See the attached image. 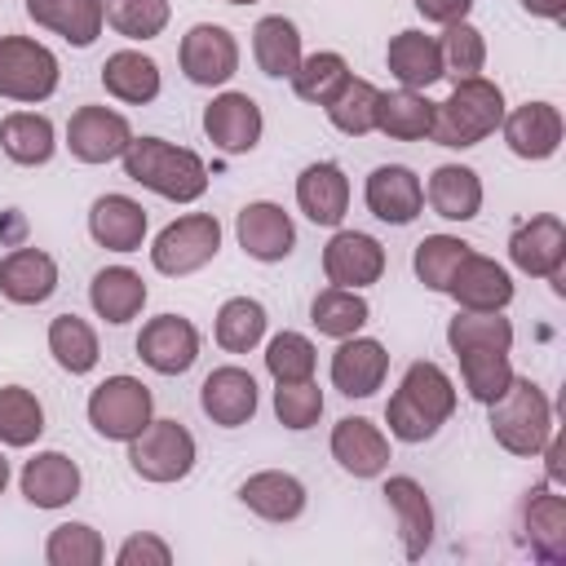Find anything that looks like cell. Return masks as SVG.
Listing matches in <instances>:
<instances>
[{
    "label": "cell",
    "mask_w": 566,
    "mask_h": 566,
    "mask_svg": "<svg viewBox=\"0 0 566 566\" xmlns=\"http://www.w3.org/2000/svg\"><path fill=\"white\" fill-rule=\"evenodd\" d=\"M102 84L111 97H119L128 106H146L159 97V66L137 49H119L102 62Z\"/></svg>",
    "instance_id": "32"
},
{
    "label": "cell",
    "mask_w": 566,
    "mask_h": 566,
    "mask_svg": "<svg viewBox=\"0 0 566 566\" xmlns=\"http://www.w3.org/2000/svg\"><path fill=\"white\" fill-rule=\"evenodd\" d=\"M128 464L146 482H177L195 469V438L181 420H150L128 442Z\"/></svg>",
    "instance_id": "6"
},
{
    "label": "cell",
    "mask_w": 566,
    "mask_h": 566,
    "mask_svg": "<svg viewBox=\"0 0 566 566\" xmlns=\"http://www.w3.org/2000/svg\"><path fill=\"white\" fill-rule=\"evenodd\" d=\"M155 398L137 376H106L88 394V424L111 442H133L150 424Z\"/></svg>",
    "instance_id": "5"
},
{
    "label": "cell",
    "mask_w": 566,
    "mask_h": 566,
    "mask_svg": "<svg viewBox=\"0 0 566 566\" xmlns=\"http://www.w3.org/2000/svg\"><path fill=\"white\" fill-rule=\"evenodd\" d=\"M522 9L535 13V18H548V22H562L566 18V0H522Z\"/></svg>",
    "instance_id": "53"
},
{
    "label": "cell",
    "mask_w": 566,
    "mask_h": 566,
    "mask_svg": "<svg viewBox=\"0 0 566 566\" xmlns=\"http://www.w3.org/2000/svg\"><path fill=\"white\" fill-rule=\"evenodd\" d=\"M49 354L57 358L62 371L84 376V371H93L97 358H102V349H97V332H93L80 314H57V318L49 323Z\"/></svg>",
    "instance_id": "37"
},
{
    "label": "cell",
    "mask_w": 566,
    "mask_h": 566,
    "mask_svg": "<svg viewBox=\"0 0 566 566\" xmlns=\"http://www.w3.org/2000/svg\"><path fill=\"white\" fill-rule=\"evenodd\" d=\"M376 102H380V88L371 84V80H345L340 84V93L323 106L327 111V119L340 128V133H349V137H363V133H371L376 128Z\"/></svg>",
    "instance_id": "43"
},
{
    "label": "cell",
    "mask_w": 566,
    "mask_h": 566,
    "mask_svg": "<svg viewBox=\"0 0 566 566\" xmlns=\"http://www.w3.org/2000/svg\"><path fill=\"white\" fill-rule=\"evenodd\" d=\"M469 252H473V248H469L464 239H455V234H429V239L416 243V256H411L416 279H420L424 287H433V292H447L455 265H460Z\"/></svg>",
    "instance_id": "45"
},
{
    "label": "cell",
    "mask_w": 566,
    "mask_h": 566,
    "mask_svg": "<svg viewBox=\"0 0 566 566\" xmlns=\"http://www.w3.org/2000/svg\"><path fill=\"white\" fill-rule=\"evenodd\" d=\"M57 88V57L27 35H0V97L44 102Z\"/></svg>",
    "instance_id": "7"
},
{
    "label": "cell",
    "mask_w": 566,
    "mask_h": 566,
    "mask_svg": "<svg viewBox=\"0 0 566 566\" xmlns=\"http://www.w3.org/2000/svg\"><path fill=\"white\" fill-rule=\"evenodd\" d=\"M385 500L398 517V535H402V553L416 562L424 557V548L433 544V504L424 495V486L416 478H389L385 482Z\"/></svg>",
    "instance_id": "26"
},
{
    "label": "cell",
    "mask_w": 566,
    "mask_h": 566,
    "mask_svg": "<svg viewBox=\"0 0 566 566\" xmlns=\"http://www.w3.org/2000/svg\"><path fill=\"white\" fill-rule=\"evenodd\" d=\"M44 433V407L31 389L4 385L0 389V442L4 447H31Z\"/></svg>",
    "instance_id": "42"
},
{
    "label": "cell",
    "mask_w": 566,
    "mask_h": 566,
    "mask_svg": "<svg viewBox=\"0 0 566 566\" xmlns=\"http://www.w3.org/2000/svg\"><path fill=\"white\" fill-rule=\"evenodd\" d=\"M261 106L248 93H221L203 106V133L226 155H248L261 142Z\"/></svg>",
    "instance_id": "14"
},
{
    "label": "cell",
    "mask_w": 566,
    "mask_h": 566,
    "mask_svg": "<svg viewBox=\"0 0 566 566\" xmlns=\"http://www.w3.org/2000/svg\"><path fill=\"white\" fill-rule=\"evenodd\" d=\"M460 376H464V389L473 402L491 407L509 385H513V363H509V349H460Z\"/></svg>",
    "instance_id": "40"
},
{
    "label": "cell",
    "mask_w": 566,
    "mask_h": 566,
    "mask_svg": "<svg viewBox=\"0 0 566 566\" xmlns=\"http://www.w3.org/2000/svg\"><path fill=\"white\" fill-rule=\"evenodd\" d=\"M234 234H239V248H243L252 261H283V256L292 252V243H296L292 217H287L279 203H270V199L248 203V208L239 212V221H234Z\"/></svg>",
    "instance_id": "17"
},
{
    "label": "cell",
    "mask_w": 566,
    "mask_h": 566,
    "mask_svg": "<svg viewBox=\"0 0 566 566\" xmlns=\"http://www.w3.org/2000/svg\"><path fill=\"white\" fill-rule=\"evenodd\" d=\"M385 62L402 88H429L442 80V49L424 31H398L385 49Z\"/></svg>",
    "instance_id": "29"
},
{
    "label": "cell",
    "mask_w": 566,
    "mask_h": 566,
    "mask_svg": "<svg viewBox=\"0 0 566 566\" xmlns=\"http://www.w3.org/2000/svg\"><path fill=\"white\" fill-rule=\"evenodd\" d=\"M274 416L287 429H310L323 416V389L314 380H283L274 389Z\"/></svg>",
    "instance_id": "50"
},
{
    "label": "cell",
    "mask_w": 566,
    "mask_h": 566,
    "mask_svg": "<svg viewBox=\"0 0 566 566\" xmlns=\"http://www.w3.org/2000/svg\"><path fill=\"white\" fill-rule=\"evenodd\" d=\"M500 128L517 159H548L562 146V111L553 102H522L500 119Z\"/></svg>",
    "instance_id": "15"
},
{
    "label": "cell",
    "mask_w": 566,
    "mask_h": 566,
    "mask_svg": "<svg viewBox=\"0 0 566 566\" xmlns=\"http://www.w3.org/2000/svg\"><path fill=\"white\" fill-rule=\"evenodd\" d=\"M363 195H367L371 217H380V221H389V226H407V221H416L420 208H424V186H420V177H416L411 168H402V164H380V168H371Z\"/></svg>",
    "instance_id": "16"
},
{
    "label": "cell",
    "mask_w": 566,
    "mask_h": 566,
    "mask_svg": "<svg viewBox=\"0 0 566 566\" xmlns=\"http://www.w3.org/2000/svg\"><path fill=\"white\" fill-rule=\"evenodd\" d=\"M376 128L394 142H420L433 128V102L416 88H398V93H380L376 102Z\"/></svg>",
    "instance_id": "35"
},
{
    "label": "cell",
    "mask_w": 566,
    "mask_h": 566,
    "mask_svg": "<svg viewBox=\"0 0 566 566\" xmlns=\"http://www.w3.org/2000/svg\"><path fill=\"white\" fill-rule=\"evenodd\" d=\"M447 296H455L460 310H504L513 301V279L500 261L469 252L455 265V274L447 283Z\"/></svg>",
    "instance_id": "19"
},
{
    "label": "cell",
    "mask_w": 566,
    "mask_h": 566,
    "mask_svg": "<svg viewBox=\"0 0 566 566\" xmlns=\"http://www.w3.org/2000/svg\"><path fill=\"white\" fill-rule=\"evenodd\" d=\"M102 4H106V22L124 40H155L172 18L168 0H102Z\"/></svg>",
    "instance_id": "46"
},
{
    "label": "cell",
    "mask_w": 566,
    "mask_h": 566,
    "mask_svg": "<svg viewBox=\"0 0 566 566\" xmlns=\"http://www.w3.org/2000/svg\"><path fill=\"white\" fill-rule=\"evenodd\" d=\"M429 208L447 221H473L482 208V181L464 164H442L429 177Z\"/></svg>",
    "instance_id": "33"
},
{
    "label": "cell",
    "mask_w": 566,
    "mask_h": 566,
    "mask_svg": "<svg viewBox=\"0 0 566 566\" xmlns=\"http://www.w3.org/2000/svg\"><path fill=\"white\" fill-rule=\"evenodd\" d=\"M442 49V75H455V80H473L482 66H486V40L478 27L469 22H451L447 35L438 40Z\"/></svg>",
    "instance_id": "48"
},
{
    "label": "cell",
    "mask_w": 566,
    "mask_h": 566,
    "mask_svg": "<svg viewBox=\"0 0 566 566\" xmlns=\"http://www.w3.org/2000/svg\"><path fill=\"white\" fill-rule=\"evenodd\" d=\"M411 4H416V13H420L424 22H442V27L464 22L469 9H473V0H411Z\"/></svg>",
    "instance_id": "52"
},
{
    "label": "cell",
    "mask_w": 566,
    "mask_h": 566,
    "mask_svg": "<svg viewBox=\"0 0 566 566\" xmlns=\"http://www.w3.org/2000/svg\"><path fill=\"white\" fill-rule=\"evenodd\" d=\"M332 455H336V464H340L345 473H354V478H376V473H385V464H389V438H385L371 420L345 416V420L332 429Z\"/></svg>",
    "instance_id": "21"
},
{
    "label": "cell",
    "mask_w": 566,
    "mask_h": 566,
    "mask_svg": "<svg viewBox=\"0 0 566 566\" xmlns=\"http://www.w3.org/2000/svg\"><path fill=\"white\" fill-rule=\"evenodd\" d=\"M133 142V128L119 111L111 106H80L66 124V146L80 164H106V159H119Z\"/></svg>",
    "instance_id": "11"
},
{
    "label": "cell",
    "mask_w": 566,
    "mask_h": 566,
    "mask_svg": "<svg viewBox=\"0 0 566 566\" xmlns=\"http://www.w3.org/2000/svg\"><path fill=\"white\" fill-rule=\"evenodd\" d=\"M88 234L111 252H137L146 239V208L128 195H102L88 208Z\"/></svg>",
    "instance_id": "23"
},
{
    "label": "cell",
    "mask_w": 566,
    "mask_h": 566,
    "mask_svg": "<svg viewBox=\"0 0 566 566\" xmlns=\"http://www.w3.org/2000/svg\"><path fill=\"white\" fill-rule=\"evenodd\" d=\"M265 371L283 385V380H310L314 376V345L301 332H279L265 345Z\"/></svg>",
    "instance_id": "49"
},
{
    "label": "cell",
    "mask_w": 566,
    "mask_h": 566,
    "mask_svg": "<svg viewBox=\"0 0 566 566\" xmlns=\"http://www.w3.org/2000/svg\"><path fill=\"white\" fill-rule=\"evenodd\" d=\"M226 4H256V0H226Z\"/></svg>",
    "instance_id": "57"
},
{
    "label": "cell",
    "mask_w": 566,
    "mask_h": 566,
    "mask_svg": "<svg viewBox=\"0 0 566 566\" xmlns=\"http://www.w3.org/2000/svg\"><path fill=\"white\" fill-rule=\"evenodd\" d=\"M0 146H4V155H9L13 164L35 168V164H49V159H53V146H57V142H53L49 115L13 111V115L0 119Z\"/></svg>",
    "instance_id": "36"
},
{
    "label": "cell",
    "mask_w": 566,
    "mask_h": 566,
    "mask_svg": "<svg viewBox=\"0 0 566 566\" xmlns=\"http://www.w3.org/2000/svg\"><path fill=\"white\" fill-rule=\"evenodd\" d=\"M522 531L539 562H562L566 557V500L553 486H531L522 504Z\"/></svg>",
    "instance_id": "22"
},
{
    "label": "cell",
    "mask_w": 566,
    "mask_h": 566,
    "mask_svg": "<svg viewBox=\"0 0 566 566\" xmlns=\"http://www.w3.org/2000/svg\"><path fill=\"white\" fill-rule=\"evenodd\" d=\"M349 80V62L340 53H310L301 57V66L292 71V88L301 102H314V106H327L340 84Z\"/></svg>",
    "instance_id": "44"
},
{
    "label": "cell",
    "mask_w": 566,
    "mask_h": 566,
    "mask_svg": "<svg viewBox=\"0 0 566 566\" xmlns=\"http://www.w3.org/2000/svg\"><path fill=\"white\" fill-rule=\"evenodd\" d=\"M217 248H221V221L212 212H190L159 230L150 261L159 274H190V270L208 265L217 256Z\"/></svg>",
    "instance_id": "8"
},
{
    "label": "cell",
    "mask_w": 566,
    "mask_h": 566,
    "mask_svg": "<svg viewBox=\"0 0 566 566\" xmlns=\"http://www.w3.org/2000/svg\"><path fill=\"white\" fill-rule=\"evenodd\" d=\"M296 203L314 226H340L345 208H349V177L336 164H310L296 177Z\"/></svg>",
    "instance_id": "28"
},
{
    "label": "cell",
    "mask_w": 566,
    "mask_h": 566,
    "mask_svg": "<svg viewBox=\"0 0 566 566\" xmlns=\"http://www.w3.org/2000/svg\"><path fill=\"white\" fill-rule=\"evenodd\" d=\"M323 274L332 287H367L385 274V248L363 230H336L323 248Z\"/></svg>",
    "instance_id": "13"
},
{
    "label": "cell",
    "mask_w": 566,
    "mask_h": 566,
    "mask_svg": "<svg viewBox=\"0 0 566 566\" xmlns=\"http://www.w3.org/2000/svg\"><path fill=\"white\" fill-rule=\"evenodd\" d=\"M509 256L522 274L562 283V265H566V226H562V217L539 212V217L522 221L509 239Z\"/></svg>",
    "instance_id": "10"
},
{
    "label": "cell",
    "mask_w": 566,
    "mask_h": 566,
    "mask_svg": "<svg viewBox=\"0 0 566 566\" xmlns=\"http://www.w3.org/2000/svg\"><path fill=\"white\" fill-rule=\"evenodd\" d=\"M119 159H124L128 181H137V186L172 199V203H195L208 190L203 159L195 150H186V146L164 142V137H133Z\"/></svg>",
    "instance_id": "2"
},
{
    "label": "cell",
    "mask_w": 566,
    "mask_h": 566,
    "mask_svg": "<svg viewBox=\"0 0 566 566\" xmlns=\"http://www.w3.org/2000/svg\"><path fill=\"white\" fill-rule=\"evenodd\" d=\"M385 371H389V354L371 336H345L340 349L332 354V385L345 398H371L385 385Z\"/></svg>",
    "instance_id": "18"
},
{
    "label": "cell",
    "mask_w": 566,
    "mask_h": 566,
    "mask_svg": "<svg viewBox=\"0 0 566 566\" xmlns=\"http://www.w3.org/2000/svg\"><path fill=\"white\" fill-rule=\"evenodd\" d=\"M137 354H142V363H146L150 371H159V376H181V371H190L195 358H199V332H195V323L181 318V314H159V318H150V323L142 327Z\"/></svg>",
    "instance_id": "12"
},
{
    "label": "cell",
    "mask_w": 566,
    "mask_h": 566,
    "mask_svg": "<svg viewBox=\"0 0 566 566\" xmlns=\"http://www.w3.org/2000/svg\"><path fill=\"white\" fill-rule=\"evenodd\" d=\"M548 433H553L548 394L535 380L513 376V385L491 402V438L513 455H539Z\"/></svg>",
    "instance_id": "4"
},
{
    "label": "cell",
    "mask_w": 566,
    "mask_h": 566,
    "mask_svg": "<svg viewBox=\"0 0 566 566\" xmlns=\"http://www.w3.org/2000/svg\"><path fill=\"white\" fill-rule=\"evenodd\" d=\"M44 557L49 566H97L106 557V544L93 526L84 522H62L49 531V544H44Z\"/></svg>",
    "instance_id": "47"
},
{
    "label": "cell",
    "mask_w": 566,
    "mask_h": 566,
    "mask_svg": "<svg viewBox=\"0 0 566 566\" xmlns=\"http://www.w3.org/2000/svg\"><path fill=\"white\" fill-rule=\"evenodd\" d=\"M544 447H548V482H562V438L548 433Z\"/></svg>",
    "instance_id": "54"
},
{
    "label": "cell",
    "mask_w": 566,
    "mask_h": 566,
    "mask_svg": "<svg viewBox=\"0 0 566 566\" xmlns=\"http://www.w3.org/2000/svg\"><path fill=\"white\" fill-rule=\"evenodd\" d=\"M22 495L35 509H62L80 495V464L62 451H40L22 464Z\"/></svg>",
    "instance_id": "24"
},
{
    "label": "cell",
    "mask_w": 566,
    "mask_h": 566,
    "mask_svg": "<svg viewBox=\"0 0 566 566\" xmlns=\"http://www.w3.org/2000/svg\"><path fill=\"white\" fill-rule=\"evenodd\" d=\"M504 119V93L500 84L473 75V80H455L451 97L447 102H433V128L429 137L438 146H451V150H464V146H478L482 137H491Z\"/></svg>",
    "instance_id": "3"
},
{
    "label": "cell",
    "mask_w": 566,
    "mask_h": 566,
    "mask_svg": "<svg viewBox=\"0 0 566 566\" xmlns=\"http://www.w3.org/2000/svg\"><path fill=\"white\" fill-rule=\"evenodd\" d=\"M265 336V305L252 296H230L217 310V345L226 354H248Z\"/></svg>",
    "instance_id": "41"
},
{
    "label": "cell",
    "mask_w": 566,
    "mask_h": 566,
    "mask_svg": "<svg viewBox=\"0 0 566 566\" xmlns=\"http://www.w3.org/2000/svg\"><path fill=\"white\" fill-rule=\"evenodd\" d=\"M451 354L460 349H513V323L500 310H460L447 323Z\"/></svg>",
    "instance_id": "39"
},
{
    "label": "cell",
    "mask_w": 566,
    "mask_h": 566,
    "mask_svg": "<svg viewBox=\"0 0 566 566\" xmlns=\"http://www.w3.org/2000/svg\"><path fill=\"white\" fill-rule=\"evenodd\" d=\"M22 230H27V221H22V212H9V217L0 221V239H22Z\"/></svg>",
    "instance_id": "55"
},
{
    "label": "cell",
    "mask_w": 566,
    "mask_h": 566,
    "mask_svg": "<svg viewBox=\"0 0 566 566\" xmlns=\"http://www.w3.org/2000/svg\"><path fill=\"white\" fill-rule=\"evenodd\" d=\"M199 407L221 429L248 424L256 416V380H252V371H243V367H217L203 380V389H199Z\"/></svg>",
    "instance_id": "20"
},
{
    "label": "cell",
    "mask_w": 566,
    "mask_h": 566,
    "mask_svg": "<svg viewBox=\"0 0 566 566\" xmlns=\"http://www.w3.org/2000/svg\"><path fill=\"white\" fill-rule=\"evenodd\" d=\"M115 562L119 566H168L172 562V548L159 535H133V539L119 544Z\"/></svg>",
    "instance_id": "51"
},
{
    "label": "cell",
    "mask_w": 566,
    "mask_h": 566,
    "mask_svg": "<svg viewBox=\"0 0 566 566\" xmlns=\"http://www.w3.org/2000/svg\"><path fill=\"white\" fill-rule=\"evenodd\" d=\"M177 57H181L186 80H190V84H203V88L226 84V80L239 71V44H234V35H230L226 27H217V22L190 27V31L181 35Z\"/></svg>",
    "instance_id": "9"
},
{
    "label": "cell",
    "mask_w": 566,
    "mask_h": 566,
    "mask_svg": "<svg viewBox=\"0 0 566 566\" xmlns=\"http://www.w3.org/2000/svg\"><path fill=\"white\" fill-rule=\"evenodd\" d=\"M371 318L367 301L354 292V287H323L314 301H310V323L323 332V336H358V327Z\"/></svg>",
    "instance_id": "38"
},
{
    "label": "cell",
    "mask_w": 566,
    "mask_h": 566,
    "mask_svg": "<svg viewBox=\"0 0 566 566\" xmlns=\"http://www.w3.org/2000/svg\"><path fill=\"white\" fill-rule=\"evenodd\" d=\"M239 500L265 522H292L305 513V486L283 469H261L239 486Z\"/></svg>",
    "instance_id": "30"
},
{
    "label": "cell",
    "mask_w": 566,
    "mask_h": 566,
    "mask_svg": "<svg viewBox=\"0 0 566 566\" xmlns=\"http://www.w3.org/2000/svg\"><path fill=\"white\" fill-rule=\"evenodd\" d=\"M27 18L57 31L75 49H88L102 35L106 4L102 0H27Z\"/></svg>",
    "instance_id": "27"
},
{
    "label": "cell",
    "mask_w": 566,
    "mask_h": 566,
    "mask_svg": "<svg viewBox=\"0 0 566 566\" xmlns=\"http://www.w3.org/2000/svg\"><path fill=\"white\" fill-rule=\"evenodd\" d=\"M252 57L270 80H292L301 66V31L292 18H261L252 31Z\"/></svg>",
    "instance_id": "34"
},
{
    "label": "cell",
    "mask_w": 566,
    "mask_h": 566,
    "mask_svg": "<svg viewBox=\"0 0 566 566\" xmlns=\"http://www.w3.org/2000/svg\"><path fill=\"white\" fill-rule=\"evenodd\" d=\"M57 287V261L40 248H13L0 261V292L13 305H40Z\"/></svg>",
    "instance_id": "25"
},
{
    "label": "cell",
    "mask_w": 566,
    "mask_h": 566,
    "mask_svg": "<svg viewBox=\"0 0 566 566\" xmlns=\"http://www.w3.org/2000/svg\"><path fill=\"white\" fill-rule=\"evenodd\" d=\"M4 486H9V460L0 455V495H4Z\"/></svg>",
    "instance_id": "56"
},
{
    "label": "cell",
    "mask_w": 566,
    "mask_h": 566,
    "mask_svg": "<svg viewBox=\"0 0 566 566\" xmlns=\"http://www.w3.org/2000/svg\"><path fill=\"white\" fill-rule=\"evenodd\" d=\"M455 411V385L438 363H411L398 394L385 402L389 433L398 442H424Z\"/></svg>",
    "instance_id": "1"
},
{
    "label": "cell",
    "mask_w": 566,
    "mask_h": 566,
    "mask_svg": "<svg viewBox=\"0 0 566 566\" xmlns=\"http://www.w3.org/2000/svg\"><path fill=\"white\" fill-rule=\"evenodd\" d=\"M88 301H93L97 318H106V323H128V318H137L142 305H146V283H142V274L128 270V265H106V270L93 274Z\"/></svg>",
    "instance_id": "31"
}]
</instances>
